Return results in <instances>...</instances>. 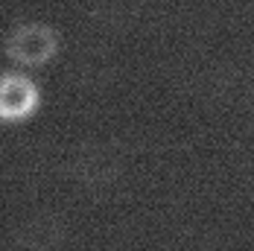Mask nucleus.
I'll use <instances>...</instances> for the list:
<instances>
[{
	"label": "nucleus",
	"instance_id": "1",
	"mask_svg": "<svg viewBox=\"0 0 254 251\" xmlns=\"http://www.w3.org/2000/svg\"><path fill=\"white\" fill-rule=\"evenodd\" d=\"M59 53V35L56 29L41 21L18 24L6 35V56L18 67H44Z\"/></svg>",
	"mask_w": 254,
	"mask_h": 251
},
{
	"label": "nucleus",
	"instance_id": "3",
	"mask_svg": "<svg viewBox=\"0 0 254 251\" xmlns=\"http://www.w3.org/2000/svg\"><path fill=\"white\" fill-rule=\"evenodd\" d=\"M117 158L100 146H88L73 158V176L82 184H105L117 178Z\"/></svg>",
	"mask_w": 254,
	"mask_h": 251
},
{
	"label": "nucleus",
	"instance_id": "2",
	"mask_svg": "<svg viewBox=\"0 0 254 251\" xmlns=\"http://www.w3.org/2000/svg\"><path fill=\"white\" fill-rule=\"evenodd\" d=\"M41 102L38 85L26 73H3L0 79V117L6 123H21L35 114Z\"/></svg>",
	"mask_w": 254,
	"mask_h": 251
}]
</instances>
